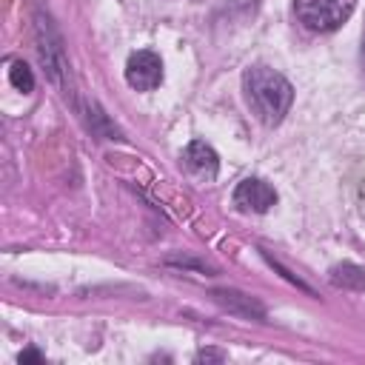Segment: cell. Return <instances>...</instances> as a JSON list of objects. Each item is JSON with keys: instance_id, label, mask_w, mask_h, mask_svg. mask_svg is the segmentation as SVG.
I'll use <instances>...</instances> for the list:
<instances>
[{"instance_id": "obj_1", "label": "cell", "mask_w": 365, "mask_h": 365, "mask_svg": "<svg viewBox=\"0 0 365 365\" xmlns=\"http://www.w3.org/2000/svg\"><path fill=\"white\" fill-rule=\"evenodd\" d=\"M242 91H245L248 108L254 111V117L262 125L282 123V117L288 114L291 100H294L291 83L279 71H274L268 66H251L242 74Z\"/></svg>"}, {"instance_id": "obj_2", "label": "cell", "mask_w": 365, "mask_h": 365, "mask_svg": "<svg viewBox=\"0 0 365 365\" xmlns=\"http://www.w3.org/2000/svg\"><path fill=\"white\" fill-rule=\"evenodd\" d=\"M34 43H37V57L46 74L51 77V83L60 88H68V60H66L60 34L54 31L48 14H43L40 9L34 11Z\"/></svg>"}, {"instance_id": "obj_3", "label": "cell", "mask_w": 365, "mask_h": 365, "mask_svg": "<svg viewBox=\"0 0 365 365\" xmlns=\"http://www.w3.org/2000/svg\"><path fill=\"white\" fill-rule=\"evenodd\" d=\"M354 11V0H297V17L311 31H334Z\"/></svg>"}, {"instance_id": "obj_4", "label": "cell", "mask_w": 365, "mask_h": 365, "mask_svg": "<svg viewBox=\"0 0 365 365\" xmlns=\"http://www.w3.org/2000/svg\"><path fill=\"white\" fill-rule=\"evenodd\" d=\"M125 80L137 91H151L163 80V63L154 51H134L125 63Z\"/></svg>"}, {"instance_id": "obj_5", "label": "cell", "mask_w": 365, "mask_h": 365, "mask_svg": "<svg viewBox=\"0 0 365 365\" xmlns=\"http://www.w3.org/2000/svg\"><path fill=\"white\" fill-rule=\"evenodd\" d=\"M277 202V191L259 180V177H248L234 188V205L240 211H254V214H265L271 205Z\"/></svg>"}, {"instance_id": "obj_6", "label": "cell", "mask_w": 365, "mask_h": 365, "mask_svg": "<svg viewBox=\"0 0 365 365\" xmlns=\"http://www.w3.org/2000/svg\"><path fill=\"white\" fill-rule=\"evenodd\" d=\"M182 165L188 168V174H194L197 180H214L217 171H220V160H217V151L202 143V140H194L185 145L182 151Z\"/></svg>"}, {"instance_id": "obj_7", "label": "cell", "mask_w": 365, "mask_h": 365, "mask_svg": "<svg viewBox=\"0 0 365 365\" xmlns=\"http://www.w3.org/2000/svg\"><path fill=\"white\" fill-rule=\"evenodd\" d=\"M331 282L339 285V288L359 291V288H365V271L359 265H354V262H342V265H334L331 268Z\"/></svg>"}, {"instance_id": "obj_8", "label": "cell", "mask_w": 365, "mask_h": 365, "mask_svg": "<svg viewBox=\"0 0 365 365\" xmlns=\"http://www.w3.org/2000/svg\"><path fill=\"white\" fill-rule=\"evenodd\" d=\"M9 80H11V86H14L17 91H23V94H29V91L34 88V74H31V68H29L23 60H11V63H9Z\"/></svg>"}, {"instance_id": "obj_9", "label": "cell", "mask_w": 365, "mask_h": 365, "mask_svg": "<svg viewBox=\"0 0 365 365\" xmlns=\"http://www.w3.org/2000/svg\"><path fill=\"white\" fill-rule=\"evenodd\" d=\"M214 297L222 302V305H242V311L251 317V314H257V317H262V308L257 305V302H251L245 294H237V291H214Z\"/></svg>"}, {"instance_id": "obj_10", "label": "cell", "mask_w": 365, "mask_h": 365, "mask_svg": "<svg viewBox=\"0 0 365 365\" xmlns=\"http://www.w3.org/2000/svg\"><path fill=\"white\" fill-rule=\"evenodd\" d=\"M31 359L37 362V359H40V354H37V351H23V354H20V362H31Z\"/></svg>"}, {"instance_id": "obj_11", "label": "cell", "mask_w": 365, "mask_h": 365, "mask_svg": "<svg viewBox=\"0 0 365 365\" xmlns=\"http://www.w3.org/2000/svg\"><path fill=\"white\" fill-rule=\"evenodd\" d=\"M200 359H222V354H214V351H202Z\"/></svg>"}, {"instance_id": "obj_12", "label": "cell", "mask_w": 365, "mask_h": 365, "mask_svg": "<svg viewBox=\"0 0 365 365\" xmlns=\"http://www.w3.org/2000/svg\"><path fill=\"white\" fill-rule=\"evenodd\" d=\"M359 200H362V205H365V182H362V188H359Z\"/></svg>"}, {"instance_id": "obj_13", "label": "cell", "mask_w": 365, "mask_h": 365, "mask_svg": "<svg viewBox=\"0 0 365 365\" xmlns=\"http://www.w3.org/2000/svg\"><path fill=\"white\" fill-rule=\"evenodd\" d=\"M362 71H365V40H362Z\"/></svg>"}]
</instances>
